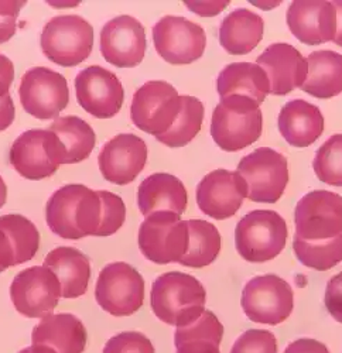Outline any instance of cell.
Here are the masks:
<instances>
[{"label": "cell", "instance_id": "cell-13", "mask_svg": "<svg viewBox=\"0 0 342 353\" xmlns=\"http://www.w3.org/2000/svg\"><path fill=\"white\" fill-rule=\"evenodd\" d=\"M153 41L164 61L184 65L203 57L207 47L204 28L180 16H164L153 26Z\"/></svg>", "mask_w": 342, "mask_h": 353}, {"label": "cell", "instance_id": "cell-30", "mask_svg": "<svg viewBox=\"0 0 342 353\" xmlns=\"http://www.w3.org/2000/svg\"><path fill=\"white\" fill-rule=\"evenodd\" d=\"M61 140L66 150V164H75L87 160L95 147L97 136L94 129L78 116H63L48 126Z\"/></svg>", "mask_w": 342, "mask_h": 353}, {"label": "cell", "instance_id": "cell-5", "mask_svg": "<svg viewBox=\"0 0 342 353\" xmlns=\"http://www.w3.org/2000/svg\"><path fill=\"white\" fill-rule=\"evenodd\" d=\"M41 50L54 64L77 67L92 52L94 27L77 14H63L51 19L41 33Z\"/></svg>", "mask_w": 342, "mask_h": 353}, {"label": "cell", "instance_id": "cell-23", "mask_svg": "<svg viewBox=\"0 0 342 353\" xmlns=\"http://www.w3.org/2000/svg\"><path fill=\"white\" fill-rule=\"evenodd\" d=\"M33 345H46L57 353H83L88 342L87 330L72 314H50L33 330Z\"/></svg>", "mask_w": 342, "mask_h": 353}, {"label": "cell", "instance_id": "cell-10", "mask_svg": "<svg viewBox=\"0 0 342 353\" xmlns=\"http://www.w3.org/2000/svg\"><path fill=\"white\" fill-rule=\"evenodd\" d=\"M237 172L248 185V198L253 202H277L289 184L288 159L270 147H259L245 156Z\"/></svg>", "mask_w": 342, "mask_h": 353}, {"label": "cell", "instance_id": "cell-3", "mask_svg": "<svg viewBox=\"0 0 342 353\" xmlns=\"http://www.w3.org/2000/svg\"><path fill=\"white\" fill-rule=\"evenodd\" d=\"M263 116L261 105L250 98L232 95L221 99L212 113L211 136L219 149L239 152L262 134Z\"/></svg>", "mask_w": 342, "mask_h": 353}, {"label": "cell", "instance_id": "cell-17", "mask_svg": "<svg viewBox=\"0 0 342 353\" xmlns=\"http://www.w3.org/2000/svg\"><path fill=\"white\" fill-rule=\"evenodd\" d=\"M101 54L118 68H133L143 61L148 41L141 23L128 14L109 20L101 32Z\"/></svg>", "mask_w": 342, "mask_h": 353}, {"label": "cell", "instance_id": "cell-28", "mask_svg": "<svg viewBox=\"0 0 342 353\" xmlns=\"http://www.w3.org/2000/svg\"><path fill=\"white\" fill-rule=\"evenodd\" d=\"M308 72L301 90L308 95L328 99L342 92V55L321 50L311 52L307 58Z\"/></svg>", "mask_w": 342, "mask_h": 353}, {"label": "cell", "instance_id": "cell-46", "mask_svg": "<svg viewBox=\"0 0 342 353\" xmlns=\"http://www.w3.org/2000/svg\"><path fill=\"white\" fill-rule=\"evenodd\" d=\"M336 12V33L334 37V43L342 47V2H332Z\"/></svg>", "mask_w": 342, "mask_h": 353}, {"label": "cell", "instance_id": "cell-38", "mask_svg": "<svg viewBox=\"0 0 342 353\" xmlns=\"http://www.w3.org/2000/svg\"><path fill=\"white\" fill-rule=\"evenodd\" d=\"M102 353H156L148 336L140 332H122L112 336Z\"/></svg>", "mask_w": 342, "mask_h": 353}, {"label": "cell", "instance_id": "cell-44", "mask_svg": "<svg viewBox=\"0 0 342 353\" xmlns=\"http://www.w3.org/2000/svg\"><path fill=\"white\" fill-rule=\"evenodd\" d=\"M185 6L197 13L198 16H203V17H212L219 14L230 2L228 0H221V2H184Z\"/></svg>", "mask_w": 342, "mask_h": 353}, {"label": "cell", "instance_id": "cell-1", "mask_svg": "<svg viewBox=\"0 0 342 353\" xmlns=\"http://www.w3.org/2000/svg\"><path fill=\"white\" fill-rule=\"evenodd\" d=\"M102 198L82 184H68L57 190L46 205V221L57 236L78 241L97 236L102 221Z\"/></svg>", "mask_w": 342, "mask_h": 353}, {"label": "cell", "instance_id": "cell-32", "mask_svg": "<svg viewBox=\"0 0 342 353\" xmlns=\"http://www.w3.org/2000/svg\"><path fill=\"white\" fill-rule=\"evenodd\" d=\"M204 105L203 102L197 99L195 97L183 95L181 97V112L177 117L174 125L171 126L168 132L156 137L160 143H163L171 149H177V147H184L195 136L199 133L204 122Z\"/></svg>", "mask_w": 342, "mask_h": 353}, {"label": "cell", "instance_id": "cell-42", "mask_svg": "<svg viewBox=\"0 0 342 353\" xmlns=\"http://www.w3.org/2000/svg\"><path fill=\"white\" fill-rule=\"evenodd\" d=\"M284 353H330V350L324 343L316 339L301 338L292 342Z\"/></svg>", "mask_w": 342, "mask_h": 353}, {"label": "cell", "instance_id": "cell-47", "mask_svg": "<svg viewBox=\"0 0 342 353\" xmlns=\"http://www.w3.org/2000/svg\"><path fill=\"white\" fill-rule=\"evenodd\" d=\"M19 353H57V352L52 347L46 345H32L28 347H24Z\"/></svg>", "mask_w": 342, "mask_h": 353}, {"label": "cell", "instance_id": "cell-36", "mask_svg": "<svg viewBox=\"0 0 342 353\" xmlns=\"http://www.w3.org/2000/svg\"><path fill=\"white\" fill-rule=\"evenodd\" d=\"M102 198V221L97 232V236L105 238L115 234L125 223L126 219V207L123 199L109 191H98Z\"/></svg>", "mask_w": 342, "mask_h": 353}, {"label": "cell", "instance_id": "cell-2", "mask_svg": "<svg viewBox=\"0 0 342 353\" xmlns=\"http://www.w3.org/2000/svg\"><path fill=\"white\" fill-rule=\"evenodd\" d=\"M205 301L204 285L185 273H164L152 285V310L167 325L177 328L190 325L204 314Z\"/></svg>", "mask_w": 342, "mask_h": 353}, {"label": "cell", "instance_id": "cell-35", "mask_svg": "<svg viewBox=\"0 0 342 353\" xmlns=\"http://www.w3.org/2000/svg\"><path fill=\"white\" fill-rule=\"evenodd\" d=\"M312 168L321 183L342 187V134L331 136L320 147Z\"/></svg>", "mask_w": 342, "mask_h": 353}, {"label": "cell", "instance_id": "cell-24", "mask_svg": "<svg viewBox=\"0 0 342 353\" xmlns=\"http://www.w3.org/2000/svg\"><path fill=\"white\" fill-rule=\"evenodd\" d=\"M279 130L289 144L303 149L321 137L324 116L316 105L294 99L281 108L279 113Z\"/></svg>", "mask_w": 342, "mask_h": 353}, {"label": "cell", "instance_id": "cell-48", "mask_svg": "<svg viewBox=\"0 0 342 353\" xmlns=\"http://www.w3.org/2000/svg\"><path fill=\"white\" fill-rule=\"evenodd\" d=\"M6 199H8V187H6L2 176H0V208H2L6 203Z\"/></svg>", "mask_w": 342, "mask_h": 353}, {"label": "cell", "instance_id": "cell-20", "mask_svg": "<svg viewBox=\"0 0 342 353\" xmlns=\"http://www.w3.org/2000/svg\"><path fill=\"white\" fill-rule=\"evenodd\" d=\"M268 75L270 94L288 95L305 82L308 72L307 58L293 46L277 43L269 46L256 60Z\"/></svg>", "mask_w": 342, "mask_h": 353}, {"label": "cell", "instance_id": "cell-41", "mask_svg": "<svg viewBox=\"0 0 342 353\" xmlns=\"http://www.w3.org/2000/svg\"><path fill=\"white\" fill-rule=\"evenodd\" d=\"M17 266V256L9 234L0 228V273Z\"/></svg>", "mask_w": 342, "mask_h": 353}, {"label": "cell", "instance_id": "cell-8", "mask_svg": "<svg viewBox=\"0 0 342 353\" xmlns=\"http://www.w3.org/2000/svg\"><path fill=\"white\" fill-rule=\"evenodd\" d=\"M181 112V97L165 81H149L133 95L130 117L141 132L156 137L171 129Z\"/></svg>", "mask_w": 342, "mask_h": 353}, {"label": "cell", "instance_id": "cell-43", "mask_svg": "<svg viewBox=\"0 0 342 353\" xmlns=\"http://www.w3.org/2000/svg\"><path fill=\"white\" fill-rule=\"evenodd\" d=\"M14 79V65L12 60L0 54V98L10 94V88Z\"/></svg>", "mask_w": 342, "mask_h": 353}, {"label": "cell", "instance_id": "cell-15", "mask_svg": "<svg viewBox=\"0 0 342 353\" xmlns=\"http://www.w3.org/2000/svg\"><path fill=\"white\" fill-rule=\"evenodd\" d=\"M61 297L59 277L46 266H33L20 272L10 285V299L16 311L27 318L50 315Z\"/></svg>", "mask_w": 342, "mask_h": 353}, {"label": "cell", "instance_id": "cell-40", "mask_svg": "<svg viewBox=\"0 0 342 353\" xmlns=\"http://www.w3.org/2000/svg\"><path fill=\"white\" fill-rule=\"evenodd\" d=\"M324 304L330 315L342 323V272L335 274L327 284Z\"/></svg>", "mask_w": 342, "mask_h": 353}, {"label": "cell", "instance_id": "cell-6", "mask_svg": "<svg viewBox=\"0 0 342 353\" xmlns=\"http://www.w3.org/2000/svg\"><path fill=\"white\" fill-rule=\"evenodd\" d=\"M13 168L27 180H44L66 164L61 140L50 129H33L20 134L9 153Z\"/></svg>", "mask_w": 342, "mask_h": 353}, {"label": "cell", "instance_id": "cell-19", "mask_svg": "<svg viewBox=\"0 0 342 353\" xmlns=\"http://www.w3.org/2000/svg\"><path fill=\"white\" fill-rule=\"evenodd\" d=\"M148 161V145L132 133L118 134L105 143L98 156L103 179L117 185L133 183Z\"/></svg>", "mask_w": 342, "mask_h": 353}, {"label": "cell", "instance_id": "cell-7", "mask_svg": "<svg viewBox=\"0 0 342 353\" xmlns=\"http://www.w3.org/2000/svg\"><path fill=\"white\" fill-rule=\"evenodd\" d=\"M190 243L187 221L174 212H154L139 228L141 254L156 264L180 263Z\"/></svg>", "mask_w": 342, "mask_h": 353}, {"label": "cell", "instance_id": "cell-21", "mask_svg": "<svg viewBox=\"0 0 342 353\" xmlns=\"http://www.w3.org/2000/svg\"><path fill=\"white\" fill-rule=\"evenodd\" d=\"M288 26L301 43L320 46L336 33V12L332 2L297 0L288 10Z\"/></svg>", "mask_w": 342, "mask_h": 353}, {"label": "cell", "instance_id": "cell-29", "mask_svg": "<svg viewBox=\"0 0 342 353\" xmlns=\"http://www.w3.org/2000/svg\"><path fill=\"white\" fill-rule=\"evenodd\" d=\"M223 336V325L211 311L187 327H180L174 335L177 353H221L219 345Z\"/></svg>", "mask_w": 342, "mask_h": 353}, {"label": "cell", "instance_id": "cell-26", "mask_svg": "<svg viewBox=\"0 0 342 353\" xmlns=\"http://www.w3.org/2000/svg\"><path fill=\"white\" fill-rule=\"evenodd\" d=\"M217 91L221 99L241 95L261 105L270 92V83L258 64L234 63L226 65L218 75Z\"/></svg>", "mask_w": 342, "mask_h": 353}, {"label": "cell", "instance_id": "cell-37", "mask_svg": "<svg viewBox=\"0 0 342 353\" xmlns=\"http://www.w3.org/2000/svg\"><path fill=\"white\" fill-rule=\"evenodd\" d=\"M231 353H277V341L269 331L249 330L235 341Z\"/></svg>", "mask_w": 342, "mask_h": 353}, {"label": "cell", "instance_id": "cell-34", "mask_svg": "<svg viewBox=\"0 0 342 353\" xmlns=\"http://www.w3.org/2000/svg\"><path fill=\"white\" fill-rule=\"evenodd\" d=\"M0 228L9 234L14 246L17 266L34 259L40 248V233L32 221L16 214L3 215L0 216Z\"/></svg>", "mask_w": 342, "mask_h": 353}, {"label": "cell", "instance_id": "cell-18", "mask_svg": "<svg viewBox=\"0 0 342 353\" xmlns=\"http://www.w3.org/2000/svg\"><path fill=\"white\" fill-rule=\"evenodd\" d=\"M195 196L203 214L223 221L239 211L248 198V185L237 171L215 170L198 184Z\"/></svg>", "mask_w": 342, "mask_h": 353}, {"label": "cell", "instance_id": "cell-31", "mask_svg": "<svg viewBox=\"0 0 342 353\" xmlns=\"http://www.w3.org/2000/svg\"><path fill=\"white\" fill-rule=\"evenodd\" d=\"M190 243L185 256L180 264L185 268L201 269L215 261L221 252L219 230L210 222L203 219L187 221Z\"/></svg>", "mask_w": 342, "mask_h": 353}, {"label": "cell", "instance_id": "cell-4", "mask_svg": "<svg viewBox=\"0 0 342 353\" xmlns=\"http://www.w3.org/2000/svg\"><path fill=\"white\" fill-rule=\"evenodd\" d=\"M286 221L274 211L258 210L246 214L237 225L235 246L249 263H266L277 257L288 243Z\"/></svg>", "mask_w": 342, "mask_h": 353}, {"label": "cell", "instance_id": "cell-9", "mask_svg": "<svg viewBox=\"0 0 342 353\" xmlns=\"http://www.w3.org/2000/svg\"><path fill=\"white\" fill-rule=\"evenodd\" d=\"M95 299L113 316L133 315L145 303V280L130 264L110 263L99 273Z\"/></svg>", "mask_w": 342, "mask_h": 353}, {"label": "cell", "instance_id": "cell-22", "mask_svg": "<svg viewBox=\"0 0 342 353\" xmlns=\"http://www.w3.org/2000/svg\"><path fill=\"white\" fill-rule=\"evenodd\" d=\"M188 196L184 184L177 176L156 172L141 181L137 190V205L143 216L154 212H174L183 215L187 210Z\"/></svg>", "mask_w": 342, "mask_h": 353}, {"label": "cell", "instance_id": "cell-16", "mask_svg": "<svg viewBox=\"0 0 342 353\" xmlns=\"http://www.w3.org/2000/svg\"><path fill=\"white\" fill-rule=\"evenodd\" d=\"M75 92L81 108L98 119H110L118 114L125 101L119 78L99 65L79 71L75 78Z\"/></svg>", "mask_w": 342, "mask_h": 353}, {"label": "cell", "instance_id": "cell-25", "mask_svg": "<svg viewBox=\"0 0 342 353\" xmlns=\"http://www.w3.org/2000/svg\"><path fill=\"white\" fill-rule=\"evenodd\" d=\"M44 266L59 277L64 299H78L87 292L91 263L78 249L61 246L51 250L44 259Z\"/></svg>", "mask_w": 342, "mask_h": 353}, {"label": "cell", "instance_id": "cell-39", "mask_svg": "<svg viewBox=\"0 0 342 353\" xmlns=\"http://www.w3.org/2000/svg\"><path fill=\"white\" fill-rule=\"evenodd\" d=\"M26 2H0V44L8 43L16 34V21Z\"/></svg>", "mask_w": 342, "mask_h": 353}, {"label": "cell", "instance_id": "cell-11", "mask_svg": "<svg viewBox=\"0 0 342 353\" xmlns=\"http://www.w3.org/2000/svg\"><path fill=\"white\" fill-rule=\"evenodd\" d=\"M241 304L250 321L279 325L292 315L294 294L286 280L276 274H265L246 283Z\"/></svg>", "mask_w": 342, "mask_h": 353}, {"label": "cell", "instance_id": "cell-12", "mask_svg": "<svg viewBox=\"0 0 342 353\" xmlns=\"http://www.w3.org/2000/svg\"><path fill=\"white\" fill-rule=\"evenodd\" d=\"M19 97L23 109L36 119H57L68 106L70 90L67 79L47 67L28 70L20 81Z\"/></svg>", "mask_w": 342, "mask_h": 353}, {"label": "cell", "instance_id": "cell-33", "mask_svg": "<svg viewBox=\"0 0 342 353\" xmlns=\"http://www.w3.org/2000/svg\"><path fill=\"white\" fill-rule=\"evenodd\" d=\"M294 254L305 268L327 272L342 261V233L327 241H303L294 236Z\"/></svg>", "mask_w": 342, "mask_h": 353}, {"label": "cell", "instance_id": "cell-14", "mask_svg": "<svg viewBox=\"0 0 342 353\" xmlns=\"http://www.w3.org/2000/svg\"><path fill=\"white\" fill-rule=\"evenodd\" d=\"M296 234L303 241H327L342 233V196L324 190L304 195L294 211Z\"/></svg>", "mask_w": 342, "mask_h": 353}, {"label": "cell", "instance_id": "cell-45", "mask_svg": "<svg viewBox=\"0 0 342 353\" xmlns=\"http://www.w3.org/2000/svg\"><path fill=\"white\" fill-rule=\"evenodd\" d=\"M14 116L16 109L10 94L0 98V132H3L12 126V123L14 122Z\"/></svg>", "mask_w": 342, "mask_h": 353}, {"label": "cell", "instance_id": "cell-27", "mask_svg": "<svg viewBox=\"0 0 342 353\" xmlns=\"http://www.w3.org/2000/svg\"><path fill=\"white\" fill-rule=\"evenodd\" d=\"M263 19L248 9H237L228 14L219 27V43L232 55L249 54L262 41Z\"/></svg>", "mask_w": 342, "mask_h": 353}]
</instances>
